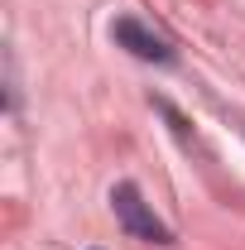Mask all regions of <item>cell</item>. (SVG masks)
<instances>
[{"label":"cell","instance_id":"6da1fadb","mask_svg":"<svg viewBox=\"0 0 245 250\" xmlns=\"http://www.w3.org/2000/svg\"><path fill=\"white\" fill-rule=\"evenodd\" d=\"M111 207H116V221H121L135 241H149V246H173V231H168V226L149 212V202L140 197V188H135V183H116V188H111Z\"/></svg>","mask_w":245,"mask_h":250},{"label":"cell","instance_id":"7a4b0ae2","mask_svg":"<svg viewBox=\"0 0 245 250\" xmlns=\"http://www.w3.org/2000/svg\"><path fill=\"white\" fill-rule=\"evenodd\" d=\"M111 34H116V43H121V48H130L135 58H144V62H173V48H168V39H159L154 29H144L135 15H121Z\"/></svg>","mask_w":245,"mask_h":250}]
</instances>
